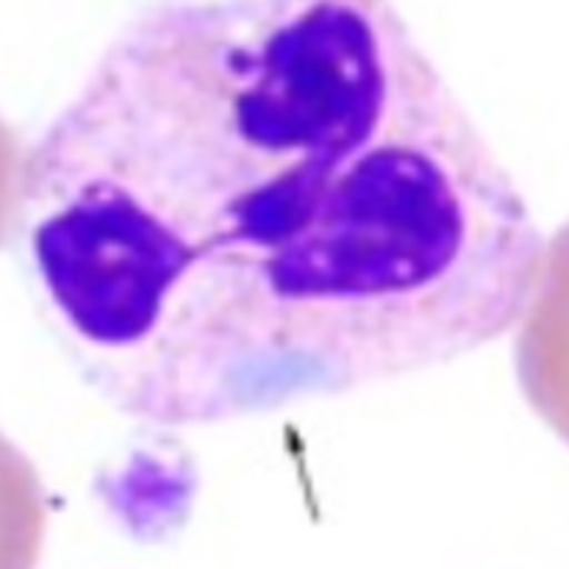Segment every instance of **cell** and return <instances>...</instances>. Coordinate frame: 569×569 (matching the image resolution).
Segmentation results:
<instances>
[{"label":"cell","mask_w":569,"mask_h":569,"mask_svg":"<svg viewBox=\"0 0 569 569\" xmlns=\"http://www.w3.org/2000/svg\"><path fill=\"white\" fill-rule=\"evenodd\" d=\"M11 233L87 387L156 428L453 365L548 244L392 0H150L22 156Z\"/></svg>","instance_id":"cell-1"},{"label":"cell","mask_w":569,"mask_h":569,"mask_svg":"<svg viewBox=\"0 0 569 569\" xmlns=\"http://www.w3.org/2000/svg\"><path fill=\"white\" fill-rule=\"evenodd\" d=\"M515 370L533 415L569 445V222L545 244L542 270L515 326Z\"/></svg>","instance_id":"cell-2"},{"label":"cell","mask_w":569,"mask_h":569,"mask_svg":"<svg viewBox=\"0 0 569 569\" xmlns=\"http://www.w3.org/2000/svg\"><path fill=\"white\" fill-rule=\"evenodd\" d=\"M42 539V481L28 456L0 433V567L37 565Z\"/></svg>","instance_id":"cell-3"},{"label":"cell","mask_w":569,"mask_h":569,"mask_svg":"<svg viewBox=\"0 0 569 569\" xmlns=\"http://www.w3.org/2000/svg\"><path fill=\"white\" fill-rule=\"evenodd\" d=\"M22 156H26V150L17 139L14 128L0 117V244L14 231Z\"/></svg>","instance_id":"cell-4"}]
</instances>
